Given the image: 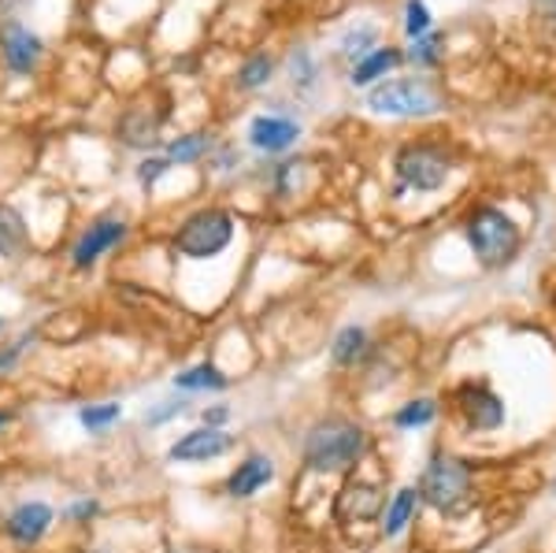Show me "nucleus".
Returning <instances> with one entry per match:
<instances>
[{"mask_svg":"<svg viewBox=\"0 0 556 553\" xmlns=\"http://www.w3.org/2000/svg\"><path fill=\"white\" fill-rule=\"evenodd\" d=\"M367 450H371V435L364 424L349 420V416H319L304 431L301 457L304 468L316 476H349L353 468H361Z\"/></svg>","mask_w":556,"mask_h":553,"instance_id":"nucleus-1","label":"nucleus"},{"mask_svg":"<svg viewBox=\"0 0 556 553\" xmlns=\"http://www.w3.org/2000/svg\"><path fill=\"white\" fill-rule=\"evenodd\" d=\"M416 490L427 510L456 520V516L471 513V505H475V465L456 457L450 450H434L427 457Z\"/></svg>","mask_w":556,"mask_h":553,"instance_id":"nucleus-2","label":"nucleus"},{"mask_svg":"<svg viewBox=\"0 0 556 553\" xmlns=\"http://www.w3.org/2000/svg\"><path fill=\"white\" fill-rule=\"evenodd\" d=\"M464 238H468L475 261L486 272H501L523 249V227L497 204H475L464 219Z\"/></svg>","mask_w":556,"mask_h":553,"instance_id":"nucleus-3","label":"nucleus"},{"mask_svg":"<svg viewBox=\"0 0 556 553\" xmlns=\"http://www.w3.org/2000/svg\"><path fill=\"white\" fill-rule=\"evenodd\" d=\"M367 109L393 120H424L445 109L442 93L427 83V78H393L367 93Z\"/></svg>","mask_w":556,"mask_h":553,"instance_id":"nucleus-4","label":"nucleus"},{"mask_svg":"<svg viewBox=\"0 0 556 553\" xmlns=\"http://www.w3.org/2000/svg\"><path fill=\"white\" fill-rule=\"evenodd\" d=\"M235 242V216L223 209H201L178 227L175 253L186 261H212Z\"/></svg>","mask_w":556,"mask_h":553,"instance_id":"nucleus-5","label":"nucleus"},{"mask_svg":"<svg viewBox=\"0 0 556 553\" xmlns=\"http://www.w3.org/2000/svg\"><path fill=\"white\" fill-rule=\"evenodd\" d=\"M393 172H397L401 186H408V190L434 193L450 183L453 156L445 153L442 146H434V141H412V146L401 149L397 160H393Z\"/></svg>","mask_w":556,"mask_h":553,"instance_id":"nucleus-6","label":"nucleus"},{"mask_svg":"<svg viewBox=\"0 0 556 553\" xmlns=\"http://www.w3.org/2000/svg\"><path fill=\"white\" fill-rule=\"evenodd\" d=\"M453 409L471 435H493L508 420V405L486 379H468L453 390Z\"/></svg>","mask_w":556,"mask_h":553,"instance_id":"nucleus-7","label":"nucleus"},{"mask_svg":"<svg viewBox=\"0 0 556 553\" xmlns=\"http://www.w3.org/2000/svg\"><path fill=\"white\" fill-rule=\"evenodd\" d=\"M386 513V490L371 479H349L334 498L338 524H375Z\"/></svg>","mask_w":556,"mask_h":553,"instance_id":"nucleus-8","label":"nucleus"},{"mask_svg":"<svg viewBox=\"0 0 556 553\" xmlns=\"http://www.w3.org/2000/svg\"><path fill=\"white\" fill-rule=\"evenodd\" d=\"M230 450H235V435H227L223 427H193V431H186L182 439L167 450V461H178V465H204V461H215Z\"/></svg>","mask_w":556,"mask_h":553,"instance_id":"nucleus-9","label":"nucleus"},{"mask_svg":"<svg viewBox=\"0 0 556 553\" xmlns=\"http://www.w3.org/2000/svg\"><path fill=\"white\" fill-rule=\"evenodd\" d=\"M123 238H127V223H123V219L104 216V219L89 223V230L78 238L75 249H71V264H75V267H93L104 253H112Z\"/></svg>","mask_w":556,"mask_h":553,"instance_id":"nucleus-10","label":"nucleus"},{"mask_svg":"<svg viewBox=\"0 0 556 553\" xmlns=\"http://www.w3.org/2000/svg\"><path fill=\"white\" fill-rule=\"evenodd\" d=\"M275 476H278V468L267 453H249V457H241L235 472L227 476V494L235 498V502H245V498H256L264 487H271Z\"/></svg>","mask_w":556,"mask_h":553,"instance_id":"nucleus-11","label":"nucleus"},{"mask_svg":"<svg viewBox=\"0 0 556 553\" xmlns=\"http://www.w3.org/2000/svg\"><path fill=\"white\" fill-rule=\"evenodd\" d=\"M52 520H56V516H52V510L45 502H23L20 510L8 516L4 531H8V539H12L15 546L30 550V546H38L45 535H49Z\"/></svg>","mask_w":556,"mask_h":553,"instance_id":"nucleus-12","label":"nucleus"},{"mask_svg":"<svg viewBox=\"0 0 556 553\" xmlns=\"http://www.w3.org/2000/svg\"><path fill=\"white\" fill-rule=\"evenodd\" d=\"M0 52L12 71H34L41 60V38L26 30L23 23H4L0 26Z\"/></svg>","mask_w":556,"mask_h":553,"instance_id":"nucleus-13","label":"nucleus"},{"mask_svg":"<svg viewBox=\"0 0 556 553\" xmlns=\"http://www.w3.org/2000/svg\"><path fill=\"white\" fill-rule=\"evenodd\" d=\"M301 138V127L286 115H256L253 127H249V141L260 153H286L293 141Z\"/></svg>","mask_w":556,"mask_h":553,"instance_id":"nucleus-14","label":"nucleus"},{"mask_svg":"<svg viewBox=\"0 0 556 553\" xmlns=\"http://www.w3.org/2000/svg\"><path fill=\"white\" fill-rule=\"evenodd\" d=\"M419 490L416 483H408V487H401L397 494L386 502V513H382V535L386 539H401L412 524H416V516H419Z\"/></svg>","mask_w":556,"mask_h":553,"instance_id":"nucleus-15","label":"nucleus"},{"mask_svg":"<svg viewBox=\"0 0 556 553\" xmlns=\"http://www.w3.org/2000/svg\"><path fill=\"white\" fill-rule=\"evenodd\" d=\"M26 249H30V230L20 209L12 204H0V256L4 261H23Z\"/></svg>","mask_w":556,"mask_h":553,"instance_id":"nucleus-16","label":"nucleus"},{"mask_svg":"<svg viewBox=\"0 0 556 553\" xmlns=\"http://www.w3.org/2000/svg\"><path fill=\"white\" fill-rule=\"evenodd\" d=\"M367 353H371V338H367L361 324H345L342 331L330 338V361L338 368H356Z\"/></svg>","mask_w":556,"mask_h":553,"instance_id":"nucleus-17","label":"nucleus"},{"mask_svg":"<svg viewBox=\"0 0 556 553\" xmlns=\"http://www.w3.org/2000/svg\"><path fill=\"white\" fill-rule=\"evenodd\" d=\"M438 413H442V405H438L434 398H412L405 405H397V413H393L390 420L397 431H424V427L438 420Z\"/></svg>","mask_w":556,"mask_h":553,"instance_id":"nucleus-18","label":"nucleus"},{"mask_svg":"<svg viewBox=\"0 0 556 553\" xmlns=\"http://www.w3.org/2000/svg\"><path fill=\"white\" fill-rule=\"evenodd\" d=\"M175 387L186 390V394H201V390H227L230 387V376H223L212 361L204 364H193V368L178 372L175 376Z\"/></svg>","mask_w":556,"mask_h":553,"instance_id":"nucleus-19","label":"nucleus"},{"mask_svg":"<svg viewBox=\"0 0 556 553\" xmlns=\"http://www.w3.org/2000/svg\"><path fill=\"white\" fill-rule=\"evenodd\" d=\"M397 64H401V52L397 49H390V45H386V49H371L361 60V64L353 67V78H349V83H353V86H371L375 78H382L386 71L397 67Z\"/></svg>","mask_w":556,"mask_h":553,"instance_id":"nucleus-20","label":"nucleus"},{"mask_svg":"<svg viewBox=\"0 0 556 553\" xmlns=\"http://www.w3.org/2000/svg\"><path fill=\"white\" fill-rule=\"evenodd\" d=\"M119 138H123V146L146 149V146L156 141V123L149 120L146 109H130L127 115H123V123H119Z\"/></svg>","mask_w":556,"mask_h":553,"instance_id":"nucleus-21","label":"nucleus"},{"mask_svg":"<svg viewBox=\"0 0 556 553\" xmlns=\"http://www.w3.org/2000/svg\"><path fill=\"white\" fill-rule=\"evenodd\" d=\"M78 420H83L86 431L101 435L112 424L123 420V405H115V401H104V405H89V409H83V413H78Z\"/></svg>","mask_w":556,"mask_h":553,"instance_id":"nucleus-22","label":"nucleus"},{"mask_svg":"<svg viewBox=\"0 0 556 553\" xmlns=\"http://www.w3.org/2000/svg\"><path fill=\"white\" fill-rule=\"evenodd\" d=\"M212 138L208 134H186V138H175L172 149H167V160H175V164H193V160H201L208 153Z\"/></svg>","mask_w":556,"mask_h":553,"instance_id":"nucleus-23","label":"nucleus"},{"mask_svg":"<svg viewBox=\"0 0 556 553\" xmlns=\"http://www.w3.org/2000/svg\"><path fill=\"white\" fill-rule=\"evenodd\" d=\"M408 60H412V64H419V67H434L438 60H442V38H438V34H424V38H416Z\"/></svg>","mask_w":556,"mask_h":553,"instance_id":"nucleus-24","label":"nucleus"},{"mask_svg":"<svg viewBox=\"0 0 556 553\" xmlns=\"http://www.w3.org/2000/svg\"><path fill=\"white\" fill-rule=\"evenodd\" d=\"M271 71H275L271 60H267V56H253L245 67L238 71V86L241 89H260V86L267 83V78H271Z\"/></svg>","mask_w":556,"mask_h":553,"instance_id":"nucleus-25","label":"nucleus"},{"mask_svg":"<svg viewBox=\"0 0 556 553\" xmlns=\"http://www.w3.org/2000/svg\"><path fill=\"white\" fill-rule=\"evenodd\" d=\"M405 34L412 41L430 34V8L424 4V0H408L405 4Z\"/></svg>","mask_w":556,"mask_h":553,"instance_id":"nucleus-26","label":"nucleus"},{"mask_svg":"<svg viewBox=\"0 0 556 553\" xmlns=\"http://www.w3.org/2000/svg\"><path fill=\"white\" fill-rule=\"evenodd\" d=\"M371 45H375V26H361V30H353V34H345V41H342V49H345V56H353L356 64L371 52Z\"/></svg>","mask_w":556,"mask_h":553,"instance_id":"nucleus-27","label":"nucleus"},{"mask_svg":"<svg viewBox=\"0 0 556 553\" xmlns=\"http://www.w3.org/2000/svg\"><path fill=\"white\" fill-rule=\"evenodd\" d=\"M182 409H186V401H160V409H152V413L146 416V424L160 427V424L175 420V416H182Z\"/></svg>","mask_w":556,"mask_h":553,"instance_id":"nucleus-28","label":"nucleus"},{"mask_svg":"<svg viewBox=\"0 0 556 553\" xmlns=\"http://www.w3.org/2000/svg\"><path fill=\"white\" fill-rule=\"evenodd\" d=\"M167 167H172V160L149 156L146 164L138 167V183H141V186H156V178H160V175H167Z\"/></svg>","mask_w":556,"mask_h":553,"instance_id":"nucleus-29","label":"nucleus"},{"mask_svg":"<svg viewBox=\"0 0 556 553\" xmlns=\"http://www.w3.org/2000/svg\"><path fill=\"white\" fill-rule=\"evenodd\" d=\"M30 342H34V335H23L20 342L12 345V350H4V353H0V372H8V368H12V364L20 361L23 350H26V345H30Z\"/></svg>","mask_w":556,"mask_h":553,"instance_id":"nucleus-30","label":"nucleus"},{"mask_svg":"<svg viewBox=\"0 0 556 553\" xmlns=\"http://www.w3.org/2000/svg\"><path fill=\"white\" fill-rule=\"evenodd\" d=\"M201 420H204V427H223L230 420V409L227 405H212V409H204V413H201Z\"/></svg>","mask_w":556,"mask_h":553,"instance_id":"nucleus-31","label":"nucleus"},{"mask_svg":"<svg viewBox=\"0 0 556 553\" xmlns=\"http://www.w3.org/2000/svg\"><path fill=\"white\" fill-rule=\"evenodd\" d=\"M93 513H97L93 502H78L75 510H71V516H75V520H83V516H93Z\"/></svg>","mask_w":556,"mask_h":553,"instance_id":"nucleus-32","label":"nucleus"},{"mask_svg":"<svg viewBox=\"0 0 556 553\" xmlns=\"http://www.w3.org/2000/svg\"><path fill=\"white\" fill-rule=\"evenodd\" d=\"M12 420H15V416H12V413H0V431H4V427H8V424H12Z\"/></svg>","mask_w":556,"mask_h":553,"instance_id":"nucleus-33","label":"nucleus"},{"mask_svg":"<svg viewBox=\"0 0 556 553\" xmlns=\"http://www.w3.org/2000/svg\"><path fill=\"white\" fill-rule=\"evenodd\" d=\"M553 498H556V479H553Z\"/></svg>","mask_w":556,"mask_h":553,"instance_id":"nucleus-34","label":"nucleus"},{"mask_svg":"<svg viewBox=\"0 0 556 553\" xmlns=\"http://www.w3.org/2000/svg\"><path fill=\"white\" fill-rule=\"evenodd\" d=\"M0 331H4V319H0Z\"/></svg>","mask_w":556,"mask_h":553,"instance_id":"nucleus-35","label":"nucleus"}]
</instances>
